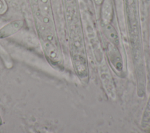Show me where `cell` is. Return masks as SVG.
<instances>
[{
  "instance_id": "3957f363",
  "label": "cell",
  "mask_w": 150,
  "mask_h": 133,
  "mask_svg": "<svg viewBox=\"0 0 150 133\" xmlns=\"http://www.w3.org/2000/svg\"><path fill=\"white\" fill-rule=\"evenodd\" d=\"M23 26V21L16 19L11 21L0 28V39L9 37L18 32Z\"/></svg>"
},
{
  "instance_id": "6da1fadb",
  "label": "cell",
  "mask_w": 150,
  "mask_h": 133,
  "mask_svg": "<svg viewBox=\"0 0 150 133\" xmlns=\"http://www.w3.org/2000/svg\"><path fill=\"white\" fill-rule=\"evenodd\" d=\"M99 70L101 81L106 94L108 97L115 99L116 94L114 83L109 68L104 59L100 62Z\"/></svg>"
},
{
  "instance_id": "ba28073f",
  "label": "cell",
  "mask_w": 150,
  "mask_h": 133,
  "mask_svg": "<svg viewBox=\"0 0 150 133\" xmlns=\"http://www.w3.org/2000/svg\"><path fill=\"white\" fill-rule=\"evenodd\" d=\"M104 0H94L95 4L97 5H101V4H102L103 1Z\"/></svg>"
},
{
  "instance_id": "5b68a950",
  "label": "cell",
  "mask_w": 150,
  "mask_h": 133,
  "mask_svg": "<svg viewBox=\"0 0 150 133\" xmlns=\"http://www.w3.org/2000/svg\"><path fill=\"white\" fill-rule=\"evenodd\" d=\"M103 30L106 37L109 39L111 43L115 45L118 44L119 39L118 34L111 23L103 25Z\"/></svg>"
},
{
  "instance_id": "277c9868",
  "label": "cell",
  "mask_w": 150,
  "mask_h": 133,
  "mask_svg": "<svg viewBox=\"0 0 150 133\" xmlns=\"http://www.w3.org/2000/svg\"><path fill=\"white\" fill-rule=\"evenodd\" d=\"M101 18L103 25L111 23L114 15L111 0H104L101 4Z\"/></svg>"
},
{
  "instance_id": "52a82bcc",
  "label": "cell",
  "mask_w": 150,
  "mask_h": 133,
  "mask_svg": "<svg viewBox=\"0 0 150 133\" xmlns=\"http://www.w3.org/2000/svg\"><path fill=\"white\" fill-rule=\"evenodd\" d=\"M6 10V5L4 0H0V13H3Z\"/></svg>"
},
{
  "instance_id": "7a4b0ae2",
  "label": "cell",
  "mask_w": 150,
  "mask_h": 133,
  "mask_svg": "<svg viewBox=\"0 0 150 133\" xmlns=\"http://www.w3.org/2000/svg\"><path fill=\"white\" fill-rule=\"evenodd\" d=\"M107 53L110 63L118 71L121 72L123 69V62L120 53L115 45L110 42L107 45Z\"/></svg>"
},
{
  "instance_id": "8992f818",
  "label": "cell",
  "mask_w": 150,
  "mask_h": 133,
  "mask_svg": "<svg viewBox=\"0 0 150 133\" xmlns=\"http://www.w3.org/2000/svg\"><path fill=\"white\" fill-rule=\"evenodd\" d=\"M0 59L3 64L8 69H11L13 67V62L5 49L0 43Z\"/></svg>"
}]
</instances>
